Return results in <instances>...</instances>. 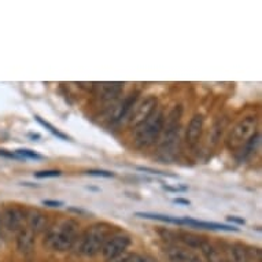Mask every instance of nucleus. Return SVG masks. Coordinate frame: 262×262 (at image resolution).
Wrapping results in <instances>:
<instances>
[{"label": "nucleus", "mask_w": 262, "mask_h": 262, "mask_svg": "<svg viewBox=\"0 0 262 262\" xmlns=\"http://www.w3.org/2000/svg\"><path fill=\"white\" fill-rule=\"evenodd\" d=\"M78 224L74 220H63L48 229L46 245L55 251H66L77 241Z\"/></svg>", "instance_id": "obj_1"}, {"label": "nucleus", "mask_w": 262, "mask_h": 262, "mask_svg": "<svg viewBox=\"0 0 262 262\" xmlns=\"http://www.w3.org/2000/svg\"><path fill=\"white\" fill-rule=\"evenodd\" d=\"M163 121H165V116L162 110H155L146 121L135 126V146L138 148H147L158 142L159 136L162 135Z\"/></svg>", "instance_id": "obj_2"}, {"label": "nucleus", "mask_w": 262, "mask_h": 262, "mask_svg": "<svg viewBox=\"0 0 262 262\" xmlns=\"http://www.w3.org/2000/svg\"><path fill=\"white\" fill-rule=\"evenodd\" d=\"M112 225L107 223H96L91 225L82 235L80 243V254L85 257H95L103 249L104 243L110 237Z\"/></svg>", "instance_id": "obj_3"}, {"label": "nucleus", "mask_w": 262, "mask_h": 262, "mask_svg": "<svg viewBox=\"0 0 262 262\" xmlns=\"http://www.w3.org/2000/svg\"><path fill=\"white\" fill-rule=\"evenodd\" d=\"M257 126L258 120L255 116L245 117L243 120L239 121L228 135L227 142H225L228 148L231 151L241 150L242 147L257 134Z\"/></svg>", "instance_id": "obj_4"}, {"label": "nucleus", "mask_w": 262, "mask_h": 262, "mask_svg": "<svg viewBox=\"0 0 262 262\" xmlns=\"http://www.w3.org/2000/svg\"><path fill=\"white\" fill-rule=\"evenodd\" d=\"M183 114V107L176 106L172 108L168 117L163 121L162 139L159 142V147L162 151H169L174 147L176 142L179 140V128H180V118Z\"/></svg>", "instance_id": "obj_5"}, {"label": "nucleus", "mask_w": 262, "mask_h": 262, "mask_svg": "<svg viewBox=\"0 0 262 262\" xmlns=\"http://www.w3.org/2000/svg\"><path fill=\"white\" fill-rule=\"evenodd\" d=\"M129 246H130V237L125 233H117L106 241L102 253H103L104 258L110 259V258L118 257L121 254H124Z\"/></svg>", "instance_id": "obj_6"}, {"label": "nucleus", "mask_w": 262, "mask_h": 262, "mask_svg": "<svg viewBox=\"0 0 262 262\" xmlns=\"http://www.w3.org/2000/svg\"><path fill=\"white\" fill-rule=\"evenodd\" d=\"M157 104H158V100L155 96H147L142 103H139L138 106H135V108H132L134 112L129 118V125L135 128L139 124H142L143 121H146L157 110Z\"/></svg>", "instance_id": "obj_7"}, {"label": "nucleus", "mask_w": 262, "mask_h": 262, "mask_svg": "<svg viewBox=\"0 0 262 262\" xmlns=\"http://www.w3.org/2000/svg\"><path fill=\"white\" fill-rule=\"evenodd\" d=\"M165 254L170 262H203L202 257L196 251L183 246H169L165 250Z\"/></svg>", "instance_id": "obj_8"}, {"label": "nucleus", "mask_w": 262, "mask_h": 262, "mask_svg": "<svg viewBox=\"0 0 262 262\" xmlns=\"http://www.w3.org/2000/svg\"><path fill=\"white\" fill-rule=\"evenodd\" d=\"M124 90L122 82H96L92 86L95 96H98L103 102L114 100Z\"/></svg>", "instance_id": "obj_9"}, {"label": "nucleus", "mask_w": 262, "mask_h": 262, "mask_svg": "<svg viewBox=\"0 0 262 262\" xmlns=\"http://www.w3.org/2000/svg\"><path fill=\"white\" fill-rule=\"evenodd\" d=\"M25 221L28 225V229L35 235L44 232L47 229L48 221L47 215L44 214L43 211L39 209H29L25 213Z\"/></svg>", "instance_id": "obj_10"}, {"label": "nucleus", "mask_w": 262, "mask_h": 262, "mask_svg": "<svg viewBox=\"0 0 262 262\" xmlns=\"http://www.w3.org/2000/svg\"><path fill=\"white\" fill-rule=\"evenodd\" d=\"M203 122H205V118L202 114H195L189 120L187 130H185V142L189 147H195L201 140L203 132Z\"/></svg>", "instance_id": "obj_11"}, {"label": "nucleus", "mask_w": 262, "mask_h": 262, "mask_svg": "<svg viewBox=\"0 0 262 262\" xmlns=\"http://www.w3.org/2000/svg\"><path fill=\"white\" fill-rule=\"evenodd\" d=\"M3 221L9 229L14 232H19L25 228V211H22L21 209H17V207H10L3 214Z\"/></svg>", "instance_id": "obj_12"}, {"label": "nucleus", "mask_w": 262, "mask_h": 262, "mask_svg": "<svg viewBox=\"0 0 262 262\" xmlns=\"http://www.w3.org/2000/svg\"><path fill=\"white\" fill-rule=\"evenodd\" d=\"M181 225H189V227L201 228V229H210V231H225V232H237L239 229L232 225L220 223H210V221H201V220H193L189 217L181 219Z\"/></svg>", "instance_id": "obj_13"}, {"label": "nucleus", "mask_w": 262, "mask_h": 262, "mask_svg": "<svg viewBox=\"0 0 262 262\" xmlns=\"http://www.w3.org/2000/svg\"><path fill=\"white\" fill-rule=\"evenodd\" d=\"M17 245L19 251L24 254H30L35 247V233L30 232L28 228H24L18 232Z\"/></svg>", "instance_id": "obj_14"}, {"label": "nucleus", "mask_w": 262, "mask_h": 262, "mask_svg": "<svg viewBox=\"0 0 262 262\" xmlns=\"http://www.w3.org/2000/svg\"><path fill=\"white\" fill-rule=\"evenodd\" d=\"M139 92H135V94H130L129 96H126L124 99V102L118 106L117 108L116 114L113 117V122H120L121 120H124L126 114H128L132 108L135 107V104H136V100H138Z\"/></svg>", "instance_id": "obj_15"}, {"label": "nucleus", "mask_w": 262, "mask_h": 262, "mask_svg": "<svg viewBox=\"0 0 262 262\" xmlns=\"http://www.w3.org/2000/svg\"><path fill=\"white\" fill-rule=\"evenodd\" d=\"M201 251L202 254L206 257V259L209 262H223V257H221V253H220V250L217 247L211 245L210 242H207L206 239L202 242V245H201Z\"/></svg>", "instance_id": "obj_16"}, {"label": "nucleus", "mask_w": 262, "mask_h": 262, "mask_svg": "<svg viewBox=\"0 0 262 262\" xmlns=\"http://www.w3.org/2000/svg\"><path fill=\"white\" fill-rule=\"evenodd\" d=\"M233 262H251L250 259V250L242 243H235L231 247Z\"/></svg>", "instance_id": "obj_17"}, {"label": "nucleus", "mask_w": 262, "mask_h": 262, "mask_svg": "<svg viewBox=\"0 0 262 262\" xmlns=\"http://www.w3.org/2000/svg\"><path fill=\"white\" fill-rule=\"evenodd\" d=\"M136 217L140 219H147V220H157V221H162V223H170L176 224V225H181V219L177 217H172V215H163V214H157V213H143V211H138Z\"/></svg>", "instance_id": "obj_18"}, {"label": "nucleus", "mask_w": 262, "mask_h": 262, "mask_svg": "<svg viewBox=\"0 0 262 262\" xmlns=\"http://www.w3.org/2000/svg\"><path fill=\"white\" fill-rule=\"evenodd\" d=\"M259 140H261V135L257 132V134L254 135L253 138L250 139L249 142L246 143L245 146L241 148V150H242L241 151V159H245L246 157H249V155L251 154L254 150H255V147L259 144Z\"/></svg>", "instance_id": "obj_19"}, {"label": "nucleus", "mask_w": 262, "mask_h": 262, "mask_svg": "<svg viewBox=\"0 0 262 262\" xmlns=\"http://www.w3.org/2000/svg\"><path fill=\"white\" fill-rule=\"evenodd\" d=\"M35 118H36V121H37V122H39V124L41 125V126H44V128H46V129H48V130H50V132H51V134L54 135V136L62 139V140H70V138H69V136H68V135H64L63 132H60L59 129H56L55 126H52V125L50 124L48 121L43 120V118H41V117H39V116H35Z\"/></svg>", "instance_id": "obj_20"}, {"label": "nucleus", "mask_w": 262, "mask_h": 262, "mask_svg": "<svg viewBox=\"0 0 262 262\" xmlns=\"http://www.w3.org/2000/svg\"><path fill=\"white\" fill-rule=\"evenodd\" d=\"M17 155L19 158H24V159H43V155L37 154L36 151H32V150H26V148H21V150H17L15 151Z\"/></svg>", "instance_id": "obj_21"}, {"label": "nucleus", "mask_w": 262, "mask_h": 262, "mask_svg": "<svg viewBox=\"0 0 262 262\" xmlns=\"http://www.w3.org/2000/svg\"><path fill=\"white\" fill-rule=\"evenodd\" d=\"M62 174L60 170H41V172H36V179H54V177H59Z\"/></svg>", "instance_id": "obj_22"}, {"label": "nucleus", "mask_w": 262, "mask_h": 262, "mask_svg": "<svg viewBox=\"0 0 262 262\" xmlns=\"http://www.w3.org/2000/svg\"><path fill=\"white\" fill-rule=\"evenodd\" d=\"M125 262H157L151 257L147 255H140V254H134V255H128Z\"/></svg>", "instance_id": "obj_23"}, {"label": "nucleus", "mask_w": 262, "mask_h": 262, "mask_svg": "<svg viewBox=\"0 0 262 262\" xmlns=\"http://www.w3.org/2000/svg\"><path fill=\"white\" fill-rule=\"evenodd\" d=\"M85 174L92 177H106V179H110V177H114V173L108 172V170H88L85 172Z\"/></svg>", "instance_id": "obj_24"}, {"label": "nucleus", "mask_w": 262, "mask_h": 262, "mask_svg": "<svg viewBox=\"0 0 262 262\" xmlns=\"http://www.w3.org/2000/svg\"><path fill=\"white\" fill-rule=\"evenodd\" d=\"M138 170H140V172H146V173H150V174H159V176H169V177H176V176H173V174H169V173H163V172H159V170H155V169H151V168H144V166H138Z\"/></svg>", "instance_id": "obj_25"}, {"label": "nucleus", "mask_w": 262, "mask_h": 262, "mask_svg": "<svg viewBox=\"0 0 262 262\" xmlns=\"http://www.w3.org/2000/svg\"><path fill=\"white\" fill-rule=\"evenodd\" d=\"M44 206L48 207H60L63 206V202L62 201H55V199H44L43 202H41Z\"/></svg>", "instance_id": "obj_26"}, {"label": "nucleus", "mask_w": 262, "mask_h": 262, "mask_svg": "<svg viewBox=\"0 0 262 262\" xmlns=\"http://www.w3.org/2000/svg\"><path fill=\"white\" fill-rule=\"evenodd\" d=\"M0 157H5V158H10V159H21L17 155V152H13V151H7V150H0Z\"/></svg>", "instance_id": "obj_27"}, {"label": "nucleus", "mask_w": 262, "mask_h": 262, "mask_svg": "<svg viewBox=\"0 0 262 262\" xmlns=\"http://www.w3.org/2000/svg\"><path fill=\"white\" fill-rule=\"evenodd\" d=\"M163 189H166V191H170V192H184L187 191V187H170V185H163L162 187Z\"/></svg>", "instance_id": "obj_28"}, {"label": "nucleus", "mask_w": 262, "mask_h": 262, "mask_svg": "<svg viewBox=\"0 0 262 262\" xmlns=\"http://www.w3.org/2000/svg\"><path fill=\"white\" fill-rule=\"evenodd\" d=\"M228 221H229V223L239 224V225H245L246 224L245 220L239 219V217H235V215H229V217H228Z\"/></svg>", "instance_id": "obj_29"}, {"label": "nucleus", "mask_w": 262, "mask_h": 262, "mask_svg": "<svg viewBox=\"0 0 262 262\" xmlns=\"http://www.w3.org/2000/svg\"><path fill=\"white\" fill-rule=\"evenodd\" d=\"M125 259H126V255L121 254V255H118V257H114V258H110V259H107V262H125Z\"/></svg>", "instance_id": "obj_30"}, {"label": "nucleus", "mask_w": 262, "mask_h": 262, "mask_svg": "<svg viewBox=\"0 0 262 262\" xmlns=\"http://www.w3.org/2000/svg\"><path fill=\"white\" fill-rule=\"evenodd\" d=\"M69 211L72 213H77V214H85L86 211L82 210V209H77V207H69Z\"/></svg>", "instance_id": "obj_31"}, {"label": "nucleus", "mask_w": 262, "mask_h": 262, "mask_svg": "<svg viewBox=\"0 0 262 262\" xmlns=\"http://www.w3.org/2000/svg\"><path fill=\"white\" fill-rule=\"evenodd\" d=\"M174 203H180V205H189V201L188 199H183V198H176L174 201H173Z\"/></svg>", "instance_id": "obj_32"}, {"label": "nucleus", "mask_w": 262, "mask_h": 262, "mask_svg": "<svg viewBox=\"0 0 262 262\" xmlns=\"http://www.w3.org/2000/svg\"><path fill=\"white\" fill-rule=\"evenodd\" d=\"M29 136H30V138H33V139H40V135H39V134H36V135L30 134Z\"/></svg>", "instance_id": "obj_33"}, {"label": "nucleus", "mask_w": 262, "mask_h": 262, "mask_svg": "<svg viewBox=\"0 0 262 262\" xmlns=\"http://www.w3.org/2000/svg\"><path fill=\"white\" fill-rule=\"evenodd\" d=\"M223 262H228V261H223Z\"/></svg>", "instance_id": "obj_34"}]
</instances>
